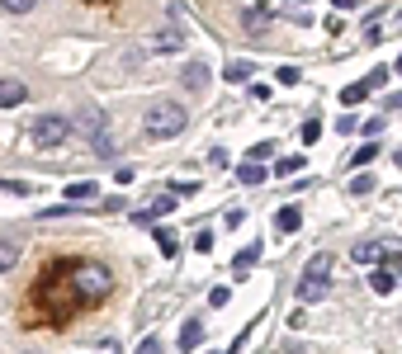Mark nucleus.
<instances>
[{"mask_svg":"<svg viewBox=\"0 0 402 354\" xmlns=\"http://www.w3.org/2000/svg\"><path fill=\"white\" fill-rule=\"evenodd\" d=\"M66 279H71V288H76L81 303H100V298H109V288H114V274L95 260H76L66 269Z\"/></svg>","mask_w":402,"mask_h":354,"instance_id":"1","label":"nucleus"},{"mask_svg":"<svg viewBox=\"0 0 402 354\" xmlns=\"http://www.w3.org/2000/svg\"><path fill=\"white\" fill-rule=\"evenodd\" d=\"M189 123L185 104H170V99H161V104H152L147 114H142V138L152 142H166V138H180V128Z\"/></svg>","mask_w":402,"mask_h":354,"instance_id":"2","label":"nucleus"},{"mask_svg":"<svg viewBox=\"0 0 402 354\" xmlns=\"http://www.w3.org/2000/svg\"><path fill=\"white\" fill-rule=\"evenodd\" d=\"M294 293H298V303H322L331 293V255H312Z\"/></svg>","mask_w":402,"mask_h":354,"instance_id":"3","label":"nucleus"},{"mask_svg":"<svg viewBox=\"0 0 402 354\" xmlns=\"http://www.w3.org/2000/svg\"><path fill=\"white\" fill-rule=\"evenodd\" d=\"M71 133H76V128H71V118H62V114H43V118H33L29 123V142L33 147H43V152L62 147Z\"/></svg>","mask_w":402,"mask_h":354,"instance_id":"4","label":"nucleus"},{"mask_svg":"<svg viewBox=\"0 0 402 354\" xmlns=\"http://www.w3.org/2000/svg\"><path fill=\"white\" fill-rule=\"evenodd\" d=\"M350 260H355V264H398L402 260V241H393V236L360 241V246L350 250Z\"/></svg>","mask_w":402,"mask_h":354,"instance_id":"5","label":"nucleus"},{"mask_svg":"<svg viewBox=\"0 0 402 354\" xmlns=\"http://www.w3.org/2000/svg\"><path fill=\"white\" fill-rule=\"evenodd\" d=\"M71 128H76V133H85L90 142H105V138H109L105 114H100V109H90V104H85V109L76 114V118H71Z\"/></svg>","mask_w":402,"mask_h":354,"instance_id":"6","label":"nucleus"},{"mask_svg":"<svg viewBox=\"0 0 402 354\" xmlns=\"http://www.w3.org/2000/svg\"><path fill=\"white\" fill-rule=\"evenodd\" d=\"M185 43V29H166V33H152L147 43H142V52H170V47Z\"/></svg>","mask_w":402,"mask_h":354,"instance_id":"7","label":"nucleus"},{"mask_svg":"<svg viewBox=\"0 0 402 354\" xmlns=\"http://www.w3.org/2000/svg\"><path fill=\"white\" fill-rule=\"evenodd\" d=\"M29 99V90H24V80H0V109H15Z\"/></svg>","mask_w":402,"mask_h":354,"instance_id":"8","label":"nucleus"},{"mask_svg":"<svg viewBox=\"0 0 402 354\" xmlns=\"http://www.w3.org/2000/svg\"><path fill=\"white\" fill-rule=\"evenodd\" d=\"M237 180H242V185H265L270 170H265L261 161H242V166H237Z\"/></svg>","mask_w":402,"mask_h":354,"instance_id":"9","label":"nucleus"},{"mask_svg":"<svg viewBox=\"0 0 402 354\" xmlns=\"http://www.w3.org/2000/svg\"><path fill=\"white\" fill-rule=\"evenodd\" d=\"M275 227L284 231V236H289V231H298V227H303V213H298L294 203H284V208L275 213Z\"/></svg>","mask_w":402,"mask_h":354,"instance_id":"10","label":"nucleus"},{"mask_svg":"<svg viewBox=\"0 0 402 354\" xmlns=\"http://www.w3.org/2000/svg\"><path fill=\"white\" fill-rule=\"evenodd\" d=\"M393 283H398V274H393V264H374V274H370V288H374V293H393Z\"/></svg>","mask_w":402,"mask_h":354,"instance_id":"11","label":"nucleus"},{"mask_svg":"<svg viewBox=\"0 0 402 354\" xmlns=\"http://www.w3.org/2000/svg\"><path fill=\"white\" fill-rule=\"evenodd\" d=\"M261 260V241H251V246H242L237 250V260H232V269L237 274H251V264Z\"/></svg>","mask_w":402,"mask_h":354,"instance_id":"12","label":"nucleus"},{"mask_svg":"<svg viewBox=\"0 0 402 354\" xmlns=\"http://www.w3.org/2000/svg\"><path fill=\"white\" fill-rule=\"evenodd\" d=\"M95 194H100L95 180H76V185H66V203H85V199H95Z\"/></svg>","mask_w":402,"mask_h":354,"instance_id":"13","label":"nucleus"},{"mask_svg":"<svg viewBox=\"0 0 402 354\" xmlns=\"http://www.w3.org/2000/svg\"><path fill=\"white\" fill-rule=\"evenodd\" d=\"M199 345H203V326L199 322H185V331H180V354L199 350Z\"/></svg>","mask_w":402,"mask_h":354,"instance_id":"14","label":"nucleus"},{"mask_svg":"<svg viewBox=\"0 0 402 354\" xmlns=\"http://www.w3.org/2000/svg\"><path fill=\"white\" fill-rule=\"evenodd\" d=\"M185 85L189 90H203V85H208V62H189L185 66Z\"/></svg>","mask_w":402,"mask_h":354,"instance_id":"15","label":"nucleus"},{"mask_svg":"<svg viewBox=\"0 0 402 354\" xmlns=\"http://www.w3.org/2000/svg\"><path fill=\"white\" fill-rule=\"evenodd\" d=\"M242 24H247V33H265V29H270V15H265V5H261V10H247V15H242Z\"/></svg>","mask_w":402,"mask_h":354,"instance_id":"16","label":"nucleus"},{"mask_svg":"<svg viewBox=\"0 0 402 354\" xmlns=\"http://www.w3.org/2000/svg\"><path fill=\"white\" fill-rule=\"evenodd\" d=\"M15 264H19V246L15 241H0V274H10Z\"/></svg>","mask_w":402,"mask_h":354,"instance_id":"17","label":"nucleus"},{"mask_svg":"<svg viewBox=\"0 0 402 354\" xmlns=\"http://www.w3.org/2000/svg\"><path fill=\"white\" fill-rule=\"evenodd\" d=\"M370 90H374L370 80H355V85H345V90H341V104H360V99H365Z\"/></svg>","mask_w":402,"mask_h":354,"instance_id":"18","label":"nucleus"},{"mask_svg":"<svg viewBox=\"0 0 402 354\" xmlns=\"http://www.w3.org/2000/svg\"><path fill=\"white\" fill-rule=\"evenodd\" d=\"M384 33H388V29H384V10H379V15L365 24V43H370V47H374V43H384Z\"/></svg>","mask_w":402,"mask_h":354,"instance_id":"19","label":"nucleus"},{"mask_svg":"<svg viewBox=\"0 0 402 354\" xmlns=\"http://www.w3.org/2000/svg\"><path fill=\"white\" fill-rule=\"evenodd\" d=\"M223 76L232 80V85H242V80H251V62H232L227 71H223Z\"/></svg>","mask_w":402,"mask_h":354,"instance_id":"20","label":"nucleus"},{"mask_svg":"<svg viewBox=\"0 0 402 354\" xmlns=\"http://www.w3.org/2000/svg\"><path fill=\"white\" fill-rule=\"evenodd\" d=\"M33 5H38V0H0V10H5V15H29Z\"/></svg>","mask_w":402,"mask_h":354,"instance_id":"21","label":"nucleus"},{"mask_svg":"<svg viewBox=\"0 0 402 354\" xmlns=\"http://www.w3.org/2000/svg\"><path fill=\"white\" fill-rule=\"evenodd\" d=\"M374 156H379V142H365V147H360V152L350 156V161H355V166H370Z\"/></svg>","mask_w":402,"mask_h":354,"instance_id":"22","label":"nucleus"},{"mask_svg":"<svg viewBox=\"0 0 402 354\" xmlns=\"http://www.w3.org/2000/svg\"><path fill=\"white\" fill-rule=\"evenodd\" d=\"M294 170H303V156H284V161H275V175H294Z\"/></svg>","mask_w":402,"mask_h":354,"instance_id":"23","label":"nucleus"},{"mask_svg":"<svg viewBox=\"0 0 402 354\" xmlns=\"http://www.w3.org/2000/svg\"><path fill=\"white\" fill-rule=\"evenodd\" d=\"M227 303H232V288H223V283H218V288L208 293V307H227Z\"/></svg>","mask_w":402,"mask_h":354,"instance_id":"24","label":"nucleus"},{"mask_svg":"<svg viewBox=\"0 0 402 354\" xmlns=\"http://www.w3.org/2000/svg\"><path fill=\"white\" fill-rule=\"evenodd\" d=\"M156 246L166 250V255H175V231H166V227H156Z\"/></svg>","mask_w":402,"mask_h":354,"instance_id":"25","label":"nucleus"},{"mask_svg":"<svg viewBox=\"0 0 402 354\" xmlns=\"http://www.w3.org/2000/svg\"><path fill=\"white\" fill-rule=\"evenodd\" d=\"M270 156H275V142H256L251 147V161H270Z\"/></svg>","mask_w":402,"mask_h":354,"instance_id":"26","label":"nucleus"},{"mask_svg":"<svg viewBox=\"0 0 402 354\" xmlns=\"http://www.w3.org/2000/svg\"><path fill=\"white\" fill-rule=\"evenodd\" d=\"M275 80H279V85H298V66H279Z\"/></svg>","mask_w":402,"mask_h":354,"instance_id":"27","label":"nucleus"},{"mask_svg":"<svg viewBox=\"0 0 402 354\" xmlns=\"http://www.w3.org/2000/svg\"><path fill=\"white\" fill-rule=\"evenodd\" d=\"M374 189V175H355V180H350V194H370Z\"/></svg>","mask_w":402,"mask_h":354,"instance_id":"28","label":"nucleus"},{"mask_svg":"<svg viewBox=\"0 0 402 354\" xmlns=\"http://www.w3.org/2000/svg\"><path fill=\"white\" fill-rule=\"evenodd\" d=\"M133 354H161V340H156V336H147V340H142V345H138Z\"/></svg>","mask_w":402,"mask_h":354,"instance_id":"29","label":"nucleus"},{"mask_svg":"<svg viewBox=\"0 0 402 354\" xmlns=\"http://www.w3.org/2000/svg\"><path fill=\"white\" fill-rule=\"evenodd\" d=\"M317 133H322V123H317V118H308V123H303V142H317Z\"/></svg>","mask_w":402,"mask_h":354,"instance_id":"30","label":"nucleus"},{"mask_svg":"<svg viewBox=\"0 0 402 354\" xmlns=\"http://www.w3.org/2000/svg\"><path fill=\"white\" fill-rule=\"evenodd\" d=\"M194 250H213V231H199L194 236Z\"/></svg>","mask_w":402,"mask_h":354,"instance_id":"31","label":"nucleus"},{"mask_svg":"<svg viewBox=\"0 0 402 354\" xmlns=\"http://www.w3.org/2000/svg\"><path fill=\"white\" fill-rule=\"evenodd\" d=\"M0 189H10V194H29V185H19V180H0Z\"/></svg>","mask_w":402,"mask_h":354,"instance_id":"32","label":"nucleus"},{"mask_svg":"<svg viewBox=\"0 0 402 354\" xmlns=\"http://www.w3.org/2000/svg\"><path fill=\"white\" fill-rule=\"evenodd\" d=\"M331 5H336V10H355L360 0H331Z\"/></svg>","mask_w":402,"mask_h":354,"instance_id":"33","label":"nucleus"},{"mask_svg":"<svg viewBox=\"0 0 402 354\" xmlns=\"http://www.w3.org/2000/svg\"><path fill=\"white\" fill-rule=\"evenodd\" d=\"M393 71H398V76H402V52H398V62H393Z\"/></svg>","mask_w":402,"mask_h":354,"instance_id":"34","label":"nucleus"},{"mask_svg":"<svg viewBox=\"0 0 402 354\" xmlns=\"http://www.w3.org/2000/svg\"><path fill=\"white\" fill-rule=\"evenodd\" d=\"M398 166H402V152H398Z\"/></svg>","mask_w":402,"mask_h":354,"instance_id":"35","label":"nucleus"}]
</instances>
